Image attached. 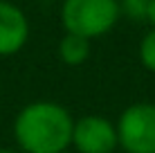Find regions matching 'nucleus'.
Returning a JSON list of instances; mask_svg holds the SVG:
<instances>
[{"label": "nucleus", "mask_w": 155, "mask_h": 153, "mask_svg": "<svg viewBox=\"0 0 155 153\" xmlns=\"http://www.w3.org/2000/svg\"><path fill=\"white\" fill-rule=\"evenodd\" d=\"M146 23L151 25V27H155V0H151V5H148V9H146Z\"/></svg>", "instance_id": "nucleus-9"}, {"label": "nucleus", "mask_w": 155, "mask_h": 153, "mask_svg": "<svg viewBox=\"0 0 155 153\" xmlns=\"http://www.w3.org/2000/svg\"><path fill=\"white\" fill-rule=\"evenodd\" d=\"M151 0H119V12L130 20H146V9Z\"/></svg>", "instance_id": "nucleus-7"}, {"label": "nucleus", "mask_w": 155, "mask_h": 153, "mask_svg": "<svg viewBox=\"0 0 155 153\" xmlns=\"http://www.w3.org/2000/svg\"><path fill=\"white\" fill-rule=\"evenodd\" d=\"M119 16V0H63L61 25L68 34L90 41L108 34Z\"/></svg>", "instance_id": "nucleus-2"}, {"label": "nucleus", "mask_w": 155, "mask_h": 153, "mask_svg": "<svg viewBox=\"0 0 155 153\" xmlns=\"http://www.w3.org/2000/svg\"><path fill=\"white\" fill-rule=\"evenodd\" d=\"M74 119L56 101L27 104L14 119V138L25 153H63L72 144Z\"/></svg>", "instance_id": "nucleus-1"}, {"label": "nucleus", "mask_w": 155, "mask_h": 153, "mask_svg": "<svg viewBox=\"0 0 155 153\" xmlns=\"http://www.w3.org/2000/svg\"><path fill=\"white\" fill-rule=\"evenodd\" d=\"M117 142L126 153H155V104H130L119 115Z\"/></svg>", "instance_id": "nucleus-3"}, {"label": "nucleus", "mask_w": 155, "mask_h": 153, "mask_svg": "<svg viewBox=\"0 0 155 153\" xmlns=\"http://www.w3.org/2000/svg\"><path fill=\"white\" fill-rule=\"evenodd\" d=\"M29 38V20L23 9L9 0H0V56L20 52Z\"/></svg>", "instance_id": "nucleus-5"}, {"label": "nucleus", "mask_w": 155, "mask_h": 153, "mask_svg": "<svg viewBox=\"0 0 155 153\" xmlns=\"http://www.w3.org/2000/svg\"><path fill=\"white\" fill-rule=\"evenodd\" d=\"M72 144L79 153H113L117 142V126L101 115H85L72 128Z\"/></svg>", "instance_id": "nucleus-4"}, {"label": "nucleus", "mask_w": 155, "mask_h": 153, "mask_svg": "<svg viewBox=\"0 0 155 153\" xmlns=\"http://www.w3.org/2000/svg\"><path fill=\"white\" fill-rule=\"evenodd\" d=\"M58 56H61L63 63L68 65H81V63L88 61L90 56V41L83 38V36H77V34H68L61 38L58 43Z\"/></svg>", "instance_id": "nucleus-6"}, {"label": "nucleus", "mask_w": 155, "mask_h": 153, "mask_svg": "<svg viewBox=\"0 0 155 153\" xmlns=\"http://www.w3.org/2000/svg\"><path fill=\"white\" fill-rule=\"evenodd\" d=\"M0 153H18V151H12V149H0Z\"/></svg>", "instance_id": "nucleus-10"}, {"label": "nucleus", "mask_w": 155, "mask_h": 153, "mask_svg": "<svg viewBox=\"0 0 155 153\" xmlns=\"http://www.w3.org/2000/svg\"><path fill=\"white\" fill-rule=\"evenodd\" d=\"M140 59H142V63H144V68H146V70L155 72V27L142 38Z\"/></svg>", "instance_id": "nucleus-8"}]
</instances>
